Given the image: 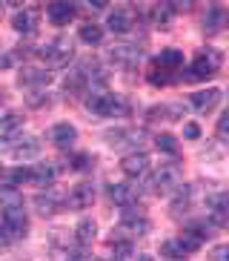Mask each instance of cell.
Masks as SVG:
<instances>
[{"label":"cell","mask_w":229,"mask_h":261,"mask_svg":"<svg viewBox=\"0 0 229 261\" xmlns=\"http://www.w3.org/2000/svg\"><path fill=\"white\" fill-rule=\"evenodd\" d=\"M183 135H186V138H192V141H195V138H198V135H201L198 123H186V126H183Z\"/></svg>","instance_id":"d590c367"},{"label":"cell","mask_w":229,"mask_h":261,"mask_svg":"<svg viewBox=\"0 0 229 261\" xmlns=\"http://www.w3.org/2000/svg\"><path fill=\"white\" fill-rule=\"evenodd\" d=\"M95 236H98V224L92 221V218H83V221L75 227V238H77V244H80V247L92 244V241H95Z\"/></svg>","instance_id":"484cf974"},{"label":"cell","mask_w":229,"mask_h":261,"mask_svg":"<svg viewBox=\"0 0 229 261\" xmlns=\"http://www.w3.org/2000/svg\"><path fill=\"white\" fill-rule=\"evenodd\" d=\"M109 198L123 210H132L137 204V190L132 184H112L109 187Z\"/></svg>","instance_id":"2e32d148"},{"label":"cell","mask_w":229,"mask_h":261,"mask_svg":"<svg viewBox=\"0 0 229 261\" xmlns=\"http://www.w3.org/2000/svg\"><path fill=\"white\" fill-rule=\"evenodd\" d=\"M152 192L155 195H175L181 187V169L178 164H160V169L152 175Z\"/></svg>","instance_id":"8992f818"},{"label":"cell","mask_w":229,"mask_h":261,"mask_svg":"<svg viewBox=\"0 0 229 261\" xmlns=\"http://www.w3.org/2000/svg\"><path fill=\"white\" fill-rule=\"evenodd\" d=\"M12 26H15V32H20V35H32L35 26H38V12H35V9H20V12L12 17Z\"/></svg>","instance_id":"603a6c76"},{"label":"cell","mask_w":229,"mask_h":261,"mask_svg":"<svg viewBox=\"0 0 229 261\" xmlns=\"http://www.w3.org/2000/svg\"><path fill=\"white\" fill-rule=\"evenodd\" d=\"M223 23H226V12H223L221 6H212L209 12H206L204 17V29L209 32V35H215V32H221Z\"/></svg>","instance_id":"d4e9b609"},{"label":"cell","mask_w":229,"mask_h":261,"mask_svg":"<svg viewBox=\"0 0 229 261\" xmlns=\"http://www.w3.org/2000/svg\"><path fill=\"white\" fill-rule=\"evenodd\" d=\"M109 29L114 35H129L135 29V9L132 6H114L109 12Z\"/></svg>","instance_id":"8fae6325"},{"label":"cell","mask_w":229,"mask_h":261,"mask_svg":"<svg viewBox=\"0 0 229 261\" xmlns=\"http://www.w3.org/2000/svg\"><path fill=\"white\" fill-rule=\"evenodd\" d=\"M155 146H158V152L178 155V138L175 135H169V132H160L158 138H155Z\"/></svg>","instance_id":"f546056e"},{"label":"cell","mask_w":229,"mask_h":261,"mask_svg":"<svg viewBox=\"0 0 229 261\" xmlns=\"http://www.w3.org/2000/svg\"><path fill=\"white\" fill-rule=\"evenodd\" d=\"M181 66H183V55L178 52V49H163L152 63L149 81H152V84H172V81H175V72L181 69Z\"/></svg>","instance_id":"3957f363"},{"label":"cell","mask_w":229,"mask_h":261,"mask_svg":"<svg viewBox=\"0 0 229 261\" xmlns=\"http://www.w3.org/2000/svg\"><path fill=\"white\" fill-rule=\"evenodd\" d=\"M77 9L72 3H49L46 6V17L52 26H69V20H75Z\"/></svg>","instance_id":"5bb4252c"},{"label":"cell","mask_w":229,"mask_h":261,"mask_svg":"<svg viewBox=\"0 0 229 261\" xmlns=\"http://www.w3.org/2000/svg\"><path fill=\"white\" fill-rule=\"evenodd\" d=\"M0 17H3V3H0Z\"/></svg>","instance_id":"f35d334b"},{"label":"cell","mask_w":229,"mask_h":261,"mask_svg":"<svg viewBox=\"0 0 229 261\" xmlns=\"http://www.w3.org/2000/svg\"><path fill=\"white\" fill-rule=\"evenodd\" d=\"M109 58H112L118 66H123V69H135L137 63H140V58H144V49L137 46V43H114L112 49H109Z\"/></svg>","instance_id":"30bf717a"},{"label":"cell","mask_w":229,"mask_h":261,"mask_svg":"<svg viewBox=\"0 0 229 261\" xmlns=\"http://www.w3.org/2000/svg\"><path fill=\"white\" fill-rule=\"evenodd\" d=\"M29 230V218L20 204H3L0 201V241H20Z\"/></svg>","instance_id":"7a4b0ae2"},{"label":"cell","mask_w":229,"mask_h":261,"mask_svg":"<svg viewBox=\"0 0 229 261\" xmlns=\"http://www.w3.org/2000/svg\"><path fill=\"white\" fill-rule=\"evenodd\" d=\"M106 144L114 146V149H129V152H137V146L144 144V132L135 129V126H118V129L106 132Z\"/></svg>","instance_id":"9c48e42d"},{"label":"cell","mask_w":229,"mask_h":261,"mask_svg":"<svg viewBox=\"0 0 229 261\" xmlns=\"http://www.w3.org/2000/svg\"><path fill=\"white\" fill-rule=\"evenodd\" d=\"M160 255H166V258H172V261H181L189 253L183 250V244L178 241V238H172V241H163V244H160Z\"/></svg>","instance_id":"f1b7e54d"},{"label":"cell","mask_w":229,"mask_h":261,"mask_svg":"<svg viewBox=\"0 0 229 261\" xmlns=\"http://www.w3.org/2000/svg\"><path fill=\"white\" fill-rule=\"evenodd\" d=\"M221 103V89H204V92H195L189 95V107L195 109V112H201V115H206V112H212L215 107Z\"/></svg>","instance_id":"4fadbf2b"},{"label":"cell","mask_w":229,"mask_h":261,"mask_svg":"<svg viewBox=\"0 0 229 261\" xmlns=\"http://www.w3.org/2000/svg\"><path fill=\"white\" fill-rule=\"evenodd\" d=\"M121 169H123V175H129V178L146 175L149 172V155L146 152H126L121 161Z\"/></svg>","instance_id":"7c38bea8"},{"label":"cell","mask_w":229,"mask_h":261,"mask_svg":"<svg viewBox=\"0 0 229 261\" xmlns=\"http://www.w3.org/2000/svg\"><path fill=\"white\" fill-rule=\"evenodd\" d=\"M146 232H149V218L144 213H137V207H132V210H123L121 224H118V230H112V236L135 241V238L146 236Z\"/></svg>","instance_id":"277c9868"},{"label":"cell","mask_w":229,"mask_h":261,"mask_svg":"<svg viewBox=\"0 0 229 261\" xmlns=\"http://www.w3.org/2000/svg\"><path fill=\"white\" fill-rule=\"evenodd\" d=\"M221 63H223V58L218 49H201L189 66V77L192 81H206V77H212L221 72Z\"/></svg>","instance_id":"5b68a950"},{"label":"cell","mask_w":229,"mask_h":261,"mask_svg":"<svg viewBox=\"0 0 229 261\" xmlns=\"http://www.w3.org/2000/svg\"><path fill=\"white\" fill-rule=\"evenodd\" d=\"M178 109H172V107H152L149 112H146V121H166V115H175Z\"/></svg>","instance_id":"1f68e13d"},{"label":"cell","mask_w":229,"mask_h":261,"mask_svg":"<svg viewBox=\"0 0 229 261\" xmlns=\"http://www.w3.org/2000/svg\"><path fill=\"white\" fill-rule=\"evenodd\" d=\"M218 141H221V144L229 141V112H223L221 121H218Z\"/></svg>","instance_id":"d6a6232c"},{"label":"cell","mask_w":229,"mask_h":261,"mask_svg":"<svg viewBox=\"0 0 229 261\" xmlns=\"http://www.w3.org/2000/svg\"><path fill=\"white\" fill-rule=\"evenodd\" d=\"M92 167H95V158L92 155H75L72 158V169H77V172H89Z\"/></svg>","instance_id":"4dcf8cb0"},{"label":"cell","mask_w":229,"mask_h":261,"mask_svg":"<svg viewBox=\"0 0 229 261\" xmlns=\"http://www.w3.org/2000/svg\"><path fill=\"white\" fill-rule=\"evenodd\" d=\"M3 146H6V155L12 161H32V158L40 155V141L35 135H15Z\"/></svg>","instance_id":"52a82bcc"},{"label":"cell","mask_w":229,"mask_h":261,"mask_svg":"<svg viewBox=\"0 0 229 261\" xmlns=\"http://www.w3.org/2000/svg\"><path fill=\"white\" fill-rule=\"evenodd\" d=\"M26 100H29V107H49V98H46V95L43 92H35V95H29V98H26Z\"/></svg>","instance_id":"836d02e7"},{"label":"cell","mask_w":229,"mask_h":261,"mask_svg":"<svg viewBox=\"0 0 229 261\" xmlns=\"http://www.w3.org/2000/svg\"><path fill=\"white\" fill-rule=\"evenodd\" d=\"M17 84L20 86H49L52 84V72L40 69V66H26V69H20V75H17Z\"/></svg>","instance_id":"ac0fdd59"},{"label":"cell","mask_w":229,"mask_h":261,"mask_svg":"<svg viewBox=\"0 0 229 261\" xmlns=\"http://www.w3.org/2000/svg\"><path fill=\"white\" fill-rule=\"evenodd\" d=\"M38 55L43 58L49 66H63V63L72 58V40L66 38H52V40H46L43 46L38 49Z\"/></svg>","instance_id":"ba28073f"},{"label":"cell","mask_w":229,"mask_h":261,"mask_svg":"<svg viewBox=\"0 0 229 261\" xmlns=\"http://www.w3.org/2000/svg\"><path fill=\"white\" fill-rule=\"evenodd\" d=\"M12 61H15L12 55H3V58H0V69H6V66H12Z\"/></svg>","instance_id":"8d00e7d4"},{"label":"cell","mask_w":229,"mask_h":261,"mask_svg":"<svg viewBox=\"0 0 229 261\" xmlns=\"http://www.w3.org/2000/svg\"><path fill=\"white\" fill-rule=\"evenodd\" d=\"M77 141V129L72 126V123L61 121L52 126V144L58 146V149H69V146H75Z\"/></svg>","instance_id":"d6986e66"},{"label":"cell","mask_w":229,"mask_h":261,"mask_svg":"<svg viewBox=\"0 0 229 261\" xmlns=\"http://www.w3.org/2000/svg\"><path fill=\"white\" fill-rule=\"evenodd\" d=\"M92 201H95V187L92 184H77L69 192V207L72 210H89Z\"/></svg>","instance_id":"7402d4cb"},{"label":"cell","mask_w":229,"mask_h":261,"mask_svg":"<svg viewBox=\"0 0 229 261\" xmlns=\"http://www.w3.org/2000/svg\"><path fill=\"white\" fill-rule=\"evenodd\" d=\"M80 40H83L86 46H98L100 40H103V29L98 23H83L80 26Z\"/></svg>","instance_id":"83f0119b"},{"label":"cell","mask_w":229,"mask_h":261,"mask_svg":"<svg viewBox=\"0 0 229 261\" xmlns=\"http://www.w3.org/2000/svg\"><path fill=\"white\" fill-rule=\"evenodd\" d=\"M20 129H23V115L20 112H6L0 118V144H9L15 135H20Z\"/></svg>","instance_id":"44dd1931"},{"label":"cell","mask_w":229,"mask_h":261,"mask_svg":"<svg viewBox=\"0 0 229 261\" xmlns=\"http://www.w3.org/2000/svg\"><path fill=\"white\" fill-rule=\"evenodd\" d=\"M35 207H38V213L40 215H54L58 210H61V198L58 195H52V192H40L38 198H35Z\"/></svg>","instance_id":"4316f807"},{"label":"cell","mask_w":229,"mask_h":261,"mask_svg":"<svg viewBox=\"0 0 229 261\" xmlns=\"http://www.w3.org/2000/svg\"><path fill=\"white\" fill-rule=\"evenodd\" d=\"M86 109L95 118H112L118 112H126V100L121 95L109 92L106 86H95V89L86 92Z\"/></svg>","instance_id":"6da1fadb"},{"label":"cell","mask_w":229,"mask_h":261,"mask_svg":"<svg viewBox=\"0 0 229 261\" xmlns=\"http://www.w3.org/2000/svg\"><path fill=\"white\" fill-rule=\"evenodd\" d=\"M54 167L52 164H35V167H29V184L35 187H49L54 181Z\"/></svg>","instance_id":"cb8c5ba5"},{"label":"cell","mask_w":229,"mask_h":261,"mask_svg":"<svg viewBox=\"0 0 229 261\" xmlns=\"http://www.w3.org/2000/svg\"><path fill=\"white\" fill-rule=\"evenodd\" d=\"M226 195L223 192H218V195H212L209 198V204H206V218H209V224H215V227H223L226 224Z\"/></svg>","instance_id":"e0dca14e"},{"label":"cell","mask_w":229,"mask_h":261,"mask_svg":"<svg viewBox=\"0 0 229 261\" xmlns=\"http://www.w3.org/2000/svg\"><path fill=\"white\" fill-rule=\"evenodd\" d=\"M212 261H229V247H226V244L215 247V253H212Z\"/></svg>","instance_id":"e575fe53"},{"label":"cell","mask_w":229,"mask_h":261,"mask_svg":"<svg viewBox=\"0 0 229 261\" xmlns=\"http://www.w3.org/2000/svg\"><path fill=\"white\" fill-rule=\"evenodd\" d=\"M137 261H152V258H149V255H137Z\"/></svg>","instance_id":"74e56055"},{"label":"cell","mask_w":229,"mask_h":261,"mask_svg":"<svg viewBox=\"0 0 229 261\" xmlns=\"http://www.w3.org/2000/svg\"><path fill=\"white\" fill-rule=\"evenodd\" d=\"M206 227H201V224H192V227H186V230L178 236V241L183 244V250L186 253H195V250H201L204 247V241H206Z\"/></svg>","instance_id":"9a60e30c"},{"label":"cell","mask_w":229,"mask_h":261,"mask_svg":"<svg viewBox=\"0 0 229 261\" xmlns=\"http://www.w3.org/2000/svg\"><path fill=\"white\" fill-rule=\"evenodd\" d=\"M175 3H155L152 9H149V20H152V26H158V29H169L172 26V20H175Z\"/></svg>","instance_id":"ffe728a7"}]
</instances>
